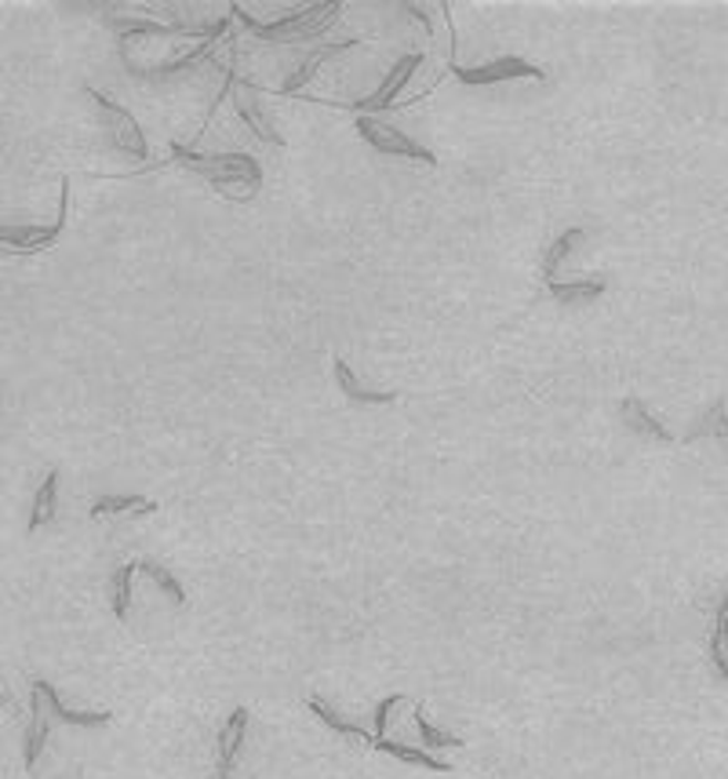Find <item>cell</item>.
Wrapping results in <instances>:
<instances>
[{
	"label": "cell",
	"mask_w": 728,
	"mask_h": 779,
	"mask_svg": "<svg viewBox=\"0 0 728 779\" xmlns=\"http://www.w3.org/2000/svg\"><path fill=\"white\" fill-rule=\"evenodd\" d=\"M55 510H59V470H48L44 481H41V488H37V496H33L27 529H30V532H41L44 524L55 518Z\"/></svg>",
	"instance_id": "44dd1931"
},
{
	"label": "cell",
	"mask_w": 728,
	"mask_h": 779,
	"mask_svg": "<svg viewBox=\"0 0 728 779\" xmlns=\"http://www.w3.org/2000/svg\"><path fill=\"white\" fill-rule=\"evenodd\" d=\"M357 132H361V139L368 143L372 149H379V154L423 160L426 168H437L434 149H426L419 139H412V135L394 128V124H383V121H375V117H357Z\"/></svg>",
	"instance_id": "8992f818"
},
{
	"label": "cell",
	"mask_w": 728,
	"mask_h": 779,
	"mask_svg": "<svg viewBox=\"0 0 728 779\" xmlns=\"http://www.w3.org/2000/svg\"><path fill=\"white\" fill-rule=\"evenodd\" d=\"M135 572H139V561L121 564L117 572L110 575V601H113V615L121 623L132 620V590H135Z\"/></svg>",
	"instance_id": "603a6c76"
},
{
	"label": "cell",
	"mask_w": 728,
	"mask_h": 779,
	"mask_svg": "<svg viewBox=\"0 0 728 779\" xmlns=\"http://www.w3.org/2000/svg\"><path fill=\"white\" fill-rule=\"evenodd\" d=\"M157 502L146 499V496H124V492H110V496H98L92 502V518L103 521V518H121V513H132V518H146V513H154Z\"/></svg>",
	"instance_id": "9a60e30c"
},
{
	"label": "cell",
	"mask_w": 728,
	"mask_h": 779,
	"mask_svg": "<svg viewBox=\"0 0 728 779\" xmlns=\"http://www.w3.org/2000/svg\"><path fill=\"white\" fill-rule=\"evenodd\" d=\"M408 696L405 693H394V696H386L379 699V707H375V718H372V728H375V739H386V728H391V710L401 707Z\"/></svg>",
	"instance_id": "4316f807"
},
{
	"label": "cell",
	"mask_w": 728,
	"mask_h": 779,
	"mask_svg": "<svg viewBox=\"0 0 728 779\" xmlns=\"http://www.w3.org/2000/svg\"><path fill=\"white\" fill-rule=\"evenodd\" d=\"M306 707H310V714H313V718H318L324 728H332V733L346 736V739H361L364 747H375V733H368V728H364L361 721L343 718V714H339L335 707H329L324 699L313 696V699H306Z\"/></svg>",
	"instance_id": "2e32d148"
},
{
	"label": "cell",
	"mask_w": 728,
	"mask_h": 779,
	"mask_svg": "<svg viewBox=\"0 0 728 779\" xmlns=\"http://www.w3.org/2000/svg\"><path fill=\"white\" fill-rule=\"evenodd\" d=\"M354 48H357V41H339V44H321V48H313V52H306V59L299 62L292 73H288V81L281 84V92H284V95H295L299 87L318 77V70L324 66V62L335 59V55H343V52H354Z\"/></svg>",
	"instance_id": "4fadbf2b"
},
{
	"label": "cell",
	"mask_w": 728,
	"mask_h": 779,
	"mask_svg": "<svg viewBox=\"0 0 728 779\" xmlns=\"http://www.w3.org/2000/svg\"><path fill=\"white\" fill-rule=\"evenodd\" d=\"M216 41H219V37H216ZM216 41H205V44L197 48V52H186V55H179V59L165 62V66H154L149 73H157V77H175V73L190 70V66H197L200 59H208V52H211V48H216ZM149 73H146V77H149Z\"/></svg>",
	"instance_id": "484cf974"
},
{
	"label": "cell",
	"mask_w": 728,
	"mask_h": 779,
	"mask_svg": "<svg viewBox=\"0 0 728 779\" xmlns=\"http://www.w3.org/2000/svg\"><path fill=\"white\" fill-rule=\"evenodd\" d=\"M171 157L179 160L186 172H194L205 183H211L230 200H252L262 186V168L252 154H237V149H230V154H197V149H186L183 143H175Z\"/></svg>",
	"instance_id": "6da1fadb"
},
{
	"label": "cell",
	"mask_w": 728,
	"mask_h": 779,
	"mask_svg": "<svg viewBox=\"0 0 728 779\" xmlns=\"http://www.w3.org/2000/svg\"><path fill=\"white\" fill-rule=\"evenodd\" d=\"M139 572H146L149 575V580H154L160 590H165V594L175 601V605H183V601H186V590H183V583L179 580H175V575L165 569V564H160L157 558H143L139 561Z\"/></svg>",
	"instance_id": "d4e9b609"
},
{
	"label": "cell",
	"mask_w": 728,
	"mask_h": 779,
	"mask_svg": "<svg viewBox=\"0 0 728 779\" xmlns=\"http://www.w3.org/2000/svg\"><path fill=\"white\" fill-rule=\"evenodd\" d=\"M423 66V52H408V55H401L394 62V70L386 73V81L375 87V95L368 98H361V103L354 110H391L394 106V98L405 92V84L416 77V70Z\"/></svg>",
	"instance_id": "ba28073f"
},
{
	"label": "cell",
	"mask_w": 728,
	"mask_h": 779,
	"mask_svg": "<svg viewBox=\"0 0 728 779\" xmlns=\"http://www.w3.org/2000/svg\"><path fill=\"white\" fill-rule=\"evenodd\" d=\"M710 671L714 677L728 682V598L721 594L710 623Z\"/></svg>",
	"instance_id": "ffe728a7"
},
{
	"label": "cell",
	"mask_w": 728,
	"mask_h": 779,
	"mask_svg": "<svg viewBox=\"0 0 728 779\" xmlns=\"http://www.w3.org/2000/svg\"><path fill=\"white\" fill-rule=\"evenodd\" d=\"M451 77L470 87H485V84H503V81H543L547 73L543 66H535L529 59L499 55L492 62H481V66H456V62H451Z\"/></svg>",
	"instance_id": "5b68a950"
},
{
	"label": "cell",
	"mask_w": 728,
	"mask_h": 779,
	"mask_svg": "<svg viewBox=\"0 0 728 779\" xmlns=\"http://www.w3.org/2000/svg\"><path fill=\"white\" fill-rule=\"evenodd\" d=\"M416 728H419V739H423V747H426V750L462 747V736L445 733V728H437V725L430 721V714H426V707H416Z\"/></svg>",
	"instance_id": "cb8c5ba5"
},
{
	"label": "cell",
	"mask_w": 728,
	"mask_h": 779,
	"mask_svg": "<svg viewBox=\"0 0 728 779\" xmlns=\"http://www.w3.org/2000/svg\"><path fill=\"white\" fill-rule=\"evenodd\" d=\"M583 241H586L583 226H569V230H561L554 241H550L547 256H543V278L558 281V267L561 262H569V256H575V248H580Z\"/></svg>",
	"instance_id": "7402d4cb"
},
{
	"label": "cell",
	"mask_w": 728,
	"mask_h": 779,
	"mask_svg": "<svg viewBox=\"0 0 728 779\" xmlns=\"http://www.w3.org/2000/svg\"><path fill=\"white\" fill-rule=\"evenodd\" d=\"M248 721H252L248 707L230 710V718L222 721L219 739H216V776H219V779H230L237 758H241V750H245V744H248Z\"/></svg>",
	"instance_id": "52a82bcc"
},
{
	"label": "cell",
	"mask_w": 728,
	"mask_h": 779,
	"mask_svg": "<svg viewBox=\"0 0 728 779\" xmlns=\"http://www.w3.org/2000/svg\"><path fill=\"white\" fill-rule=\"evenodd\" d=\"M332 372H335L339 390H343V394L354 401V405H394V401H397V394H391V390H372V386H364V383L357 380V372L350 368L343 357L332 361Z\"/></svg>",
	"instance_id": "5bb4252c"
},
{
	"label": "cell",
	"mask_w": 728,
	"mask_h": 779,
	"mask_svg": "<svg viewBox=\"0 0 728 779\" xmlns=\"http://www.w3.org/2000/svg\"><path fill=\"white\" fill-rule=\"evenodd\" d=\"M725 598H728V590H725Z\"/></svg>",
	"instance_id": "83f0119b"
},
{
	"label": "cell",
	"mask_w": 728,
	"mask_h": 779,
	"mask_svg": "<svg viewBox=\"0 0 728 779\" xmlns=\"http://www.w3.org/2000/svg\"><path fill=\"white\" fill-rule=\"evenodd\" d=\"M70 219V179L59 183V208L55 222H0V256H37L52 248Z\"/></svg>",
	"instance_id": "3957f363"
},
{
	"label": "cell",
	"mask_w": 728,
	"mask_h": 779,
	"mask_svg": "<svg viewBox=\"0 0 728 779\" xmlns=\"http://www.w3.org/2000/svg\"><path fill=\"white\" fill-rule=\"evenodd\" d=\"M379 754H391V758L405 761V765H416V769H430V772H451V765L445 758H437L426 747H408V744H397V739H375V747Z\"/></svg>",
	"instance_id": "ac0fdd59"
},
{
	"label": "cell",
	"mask_w": 728,
	"mask_h": 779,
	"mask_svg": "<svg viewBox=\"0 0 728 779\" xmlns=\"http://www.w3.org/2000/svg\"><path fill=\"white\" fill-rule=\"evenodd\" d=\"M230 11H233V19L245 22L248 33L259 37V41H306V37H318V33L329 30L332 22L339 19V11H343V4H332V0H324V4L299 8V11H292V15L273 19V22L252 19L241 4H233Z\"/></svg>",
	"instance_id": "7a4b0ae2"
},
{
	"label": "cell",
	"mask_w": 728,
	"mask_h": 779,
	"mask_svg": "<svg viewBox=\"0 0 728 779\" xmlns=\"http://www.w3.org/2000/svg\"><path fill=\"white\" fill-rule=\"evenodd\" d=\"M87 98L95 103L98 121H103V128L113 139V146H117L121 154H128L132 160H146L149 146H146V135L139 128V121H135L121 103H113L106 92H98V87H87Z\"/></svg>",
	"instance_id": "277c9868"
},
{
	"label": "cell",
	"mask_w": 728,
	"mask_h": 779,
	"mask_svg": "<svg viewBox=\"0 0 728 779\" xmlns=\"http://www.w3.org/2000/svg\"><path fill=\"white\" fill-rule=\"evenodd\" d=\"M33 688L44 696L48 710H52V718L62 721V725H73V728H103V725L113 721L110 710H73V707H66V703H62V696H59V688H55L52 682H44V677H33Z\"/></svg>",
	"instance_id": "30bf717a"
},
{
	"label": "cell",
	"mask_w": 728,
	"mask_h": 779,
	"mask_svg": "<svg viewBox=\"0 0 728 779\" xmlns=\"http://www.w3.org/2000/svg\"><path fill=\"white\" fill-rule=\"evenodd\" d=\"M52 710H48V703L44 696L33 688V696H30V721H27V739H22V765L33 772L37 769V761L44 758V747H48V736H52Z\"/></svg>",
	"instance_id": "9c48e42d"
},
{
	"label": "cell",
	"mask_w": 728,
	"mask_h": 779,
	"mask_svg": "<svg viewBox=\"0 0 728 779\" xmlns=\"http://www.w3.org/2000/svg\"><path fill=\"white\" fill-rule=\"evenodd\" d=\"M547 284H550V295H554L561 307H583V303H594V299L605 295V288H609V281H605V278L547 281Z\"/></svg>",
	"instance_id": "e0dca14e"
},
{
	"label": "cell",
	"mask_w": 728,
	"mask_h": 779,
	"mask_svg": "<svg viewBox=\"0 0 728 779\" xmlns=\"http://www.w3.org/2000/svg\"><path fill=\"white\" fill-rule=\"evenodd\" d=\"M703 437H714L728 456V405H725V397H718L707 412H703L693 430L685 434V442L693 445V442H703Z\"/></svg>",
	"instance_id": "d6986e66"
},
{
	"label": "cell",
	"mask_w": 728,
	"mask_h": 779,
	"mask_svg": "<svg viewBox=\"0 0 728 779\" xmlns=\"http://www.w3.org/2000/svg\"><path fill=\"white\" fill-rule=\"evenodd\" d=\"M620 419H623L626 430H634L637 437H648V442H663V445L674 442V434L656 416H652L642 397H623L620 401Z\"/></svg>",
	"instance_id": "7c38bea8"
},
{
	"label": "cell",
	"mask_w": 728,
	"mask_h": 779,
	"mask_svg": "<svg viewBox=\"0 0 728 779\" xmlns=\"http://www.w3.org/2000/svg\"><path fill=\"white\" fill-rule=\"evenodd\" d=\"M233 110H237V117H241L245 124H248V132H252L256 135V139H262V143H284L281 139V132L278 128H273V121L267 117V110H262L259 106V92H256V87L252 84H241V87H237V95H233Z\"/></svg>",
	"instance_id": "8fae6325"
}]
</instances>
